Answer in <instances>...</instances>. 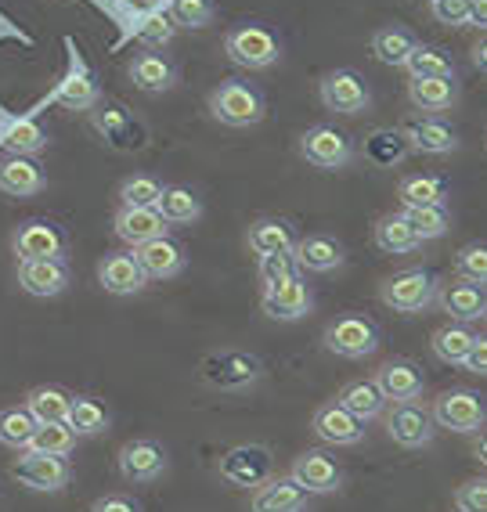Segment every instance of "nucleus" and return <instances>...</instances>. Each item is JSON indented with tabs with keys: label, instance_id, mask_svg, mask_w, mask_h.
I'll return each instance as SVG.
<instances>
[{
	"label": "nucleus",
	"instance_id": "obj_35",
	"mask_svg": "<svg viewBox=\"0 0 487 512\" xmlns=\"http://www.w3.org/2000/svg\"><path fill=\"white\" fill-rule=\"evenodd\" d=\"M336 401H340L350 415H358L361 422L379 419V415H383V408H386V397L379 394V386L372 383V379H350V383L340 390V397H336Z\"/></svg>",
	"mask_w": 487,
	"mask_h": 512
},
{
	"label": "nucleus",
	"instance_id": "obj_37",
	"mask_svg": "<svg viewBox=\"0 0 487 512\" xmlns=\"http://www.w3.org/2000/svg\"><path fill=\"white\" fill-rule=\"evenodd\" d=\"M376 246L390 256H405V253H415V249L423 246V238L412 231V224L405 220V213H386V217L376 224Z\"/></svg>",
	"mask_w": 487,
	"mask_h": 512
},
{
	"label": "nucleus",
	"instance_id": "obj_13",
	"mask_svg": "<svg viewBox=\"0 0 487 512\" xmlns=\"http://www.w3.org/2000/svg\"><path fill=\"white\" fill-rule=\"evenodd\" d=\"M116 462H120V476L127 480V484H152V480H159V476L166 473V466H170L166 448L152 437L127 440V444L120 448V458H116Z\"/></svg>",
	"mask_w": 487,
	"mask_h": 512
},
{
	"label": "nucleus",
	"instance_id": "obj_8",
	"mask_svg": "<svg viewBox=\"0 0 487 512\" xmlns=\"http://www.w3.org/2000/svg\"><path fill=\"white\" fill-rule=\"evenodd\" d=\"M318 98L336 116H361L372 105L368 80L358 69H332V73H325L322 83H318Z\"/></svg>",
	"mask_w": 487,
	"mask_h": 512
},
{
	"label": "nucleus",
	"instance_id": "obj_6",
	"mask_svg": "<svg viewBox=\"0 0 487 512\" xmlns=\"http://www.w3.org/2000/svg\"><path fill=\"white\" fill-rule=\"evenodd\" d=\"M91 127L102 134V141L112 152H123V156H134L148 145V130L120 101H98L91 109Z\"/></svg>",
	"mask_w": 487,
	"mask_h": 512
},
{
	"label": "nucleus",
	"instance_id": "obj_53",
	"mask_svg": "<svg viewBox=\"0 0 487 512\" xmlns=\"http://www.w3.org/2000/svg\"><path fill=\"white\" fill-rule=\"evenodd\" d=\"M91 512H145V509H141V502L134 494L112 491V494H102V498L91 505Z\"/></svg>",
	"mask_w": 487,
	"mask_h": 512
},
{
	"label": "nucleus",
	"instance_id": "obj_50",
	"mask_svg": "<svg viewBox=\"0 0 487 512\" xmlns=\"http://www.w3.org/2000/svg\"><path fill=\"white\" fill-rule=\"evenodd\" d=\"M293 275H304L300 264H296L293 253H267V256H257V278L260 285H275V282H285V278Z\"/></svg>",
	"mask_w": 487,
	"mask_h": 512
},
{
	"label": "nucleus",
	"instance_id": "obj_43",
	"mask_svg": "<svg viewBox=\"0 0 487 512\" xmlns=\"http://www.w3.org/2000/svg\"><path fill=\"white\" fill-rule=\"evenodd\" d=\"M29 451H40V455H55V458H69L76 451V433L69 422H44L33 440H29Z\"/></svg>",
	"mask_w": 487,
	"mask_h": 512
},
{
	"label": "nucleus",
	"instance_id": "obj_46",
	"mask_svg": "<svg viewBox=\"0 0 487 512\" xmlns=\"http://www.w3.org/2000/svg\"><path fill=\"white\" fill-rule=\"evenodd\" d=\"M405 220L412 224V231L423 242H430V238H441L451 231V213L448 206H415V210H405Z\"/></svg>",
	"mask_w": 487,
	"mask_h": 512
},
{
	"label": "nucleus",
	"instance_id": "obj_51",
	"mask_svg": "<svg viewBox=\"0 0 487 512\" xmlns=\"http://www.w3.org/2000/svg\"><path fill=\"white\" fill-rule=\"evenodd\" d=\"M430 11H433V19L441 22V26L462 29V26H469V11H473V0H433Z\"/></svg>",
	"mask_w": 487,
	"mask_h": 512
},
{
	"label": "nucleus",
	"instance_id": "obj_22",
	"mask_svg": "<svg viewBox=\"0 0 487 512\" xmlns=\"http://www.w3.org/2000/svg\"><path fill=\"white\" fill-rule=\"evenodd\" d=\"M311 509V494L289 480V476H271L260 487H253V502L249 512H307Z\"/></svg>",
	"mask_w": 487,
	"mask_h": 512
},
{
	"label": "nucleus",
	"instance_id": "obj_27",
	"mask_svg": "<svg viewBox=\"0 0 487 512\" xmlns=\"http://www.w3.org/2000/svg\"><path fill=\"white\" fill-rule=\"evenodd\" d=\"M112 228H116L120 242H127V246L138 249V246H145V242H152V238H163L170 224H166L159 210L120 206V210H116V217H112Z\"/></svg>",
	"mask_w": 487,
	"mask_h": 512
},
{
	"label": "nucleus",
	"instance_id": "obj_4",
	"mask_svg": "<svg viewBox=\"0 0 487 512\" xmlns=\"http://www.w3.org/2000/svg\"><path fill=\"white\" fill-rule=\"evenodd\" d=\"M264 375V361H260L253 350H213L203 361V379L213 386V390H224V394H239V390H249Z\"/></svg>",
	"mask_w": 487,
	"mask_h": 512
},
{
	"label": "nucleus",
	"instance_id": "obj_2",
	"mask_svg": "<svg viewBox=\"0 0 487 512\" xmlns=\"http://www.w3.org/2000/svg\"><path fill=\"white\" fill-rule=\"evenodd\" d=\"M224 55L239 69H271L282 58V40L264 22H239L224 33Z\"/></svg>",
	"mask_w": 487,
	"mask_h": 512
},
{
	"label": "nucleus",
	"instance_id": "obj_36",
	"mask_svg": "<svg viewBox=\"0 0 487 512\" xmlns=\"http://www.w3.org/2000/svg\"><path fill=\"white\" fill-rule=\"evenodd\" d=\"M26 408L33 412V419H37L40 426H44V422H65L69 419V408H73V394H69L65 386L44 383V386H37V390H29Z\"/></svg>",
	"mask_w": 487,
	"mask_h": 512
},
{
	"label": "nucleus",
	"instance_id": "obj_56",
	"mask_svg": "<svg viewBox=\"0 0 487 512\" xmlns=\"http://www.w3.org/2000/svg\"><path fill=\"white\" fill-rule=\"evenodd\" d=\"M469 26L487 29V0H473V11H469Z\"/></svg>",
	"mask_w": 487,
	"mask_h": 512
},
{
	"label": "nucleus",
	"instance_id": "obj_14",
	"mask_svg": "<svg viewBox=\"0 0 487 512\" xmlns=\"http://www.w3.org/2000/svg\"><path fill=\"white\" fill-rule=\"evenodd\" d=\"M386 433H390L394 444L415 451V448L433 444L437 422H433L430 408H423L419 401H405V404H394V412L386 415Z\"/></svg>",
	"mask_w": 487,
	"mask_h": 512
},
{
	"label": "nucleus",
	"instance_id": "obj_23",
	"mask_svg": "<svg viewBox=\"0 0 487 512\" xmlns=\"http://www.w3.org/2000/svg\"><path fill=\"white\" fill-rule=\"evenodd\" d=\"M405 138L412 152H423V156H448L459 148V130L451 127L444 116L412 119V123H405Z\"/></svg>",
	"mask_w": 487,
	"mask_h": 512
},
{
	"label": "nucleus",
	"instance_id": "obj_15",
	"mask_svg": "<svg viewBox=\"0 0 487 512\" xmlns=\"http://www.w3.org/2000/svg\"><path fill=\"white\" fill-rule=\"evenodd\" d=\"M289 480H296L307 494H332V491H340L343 487V469L329 451L307 448L293 458V466H289Z\"/></svg>",
	"mask_w": 487,
	"mask_h": 512
},
{
	"label": "nucleus",
	"instance_id": "obj_55",
	"mask_svg": "<svg viewBox=\"0 0 487 512\" xmlns=\"http://www.w3.org/2000/svg\"><path fill=\"white\" fill-rule=\"evenodd\" d=\"M163 0H123V8L134 11V15H148V11H159Z\"/></svg>",
	"mask_w": 487,
	"mask_h": 512
},
{
	"label": "nucleus",
	"instance_id": "obj_29",
	"mask_svg": "<svg viewBox=\"0 0 487 512\" xmlns=\"http://www.w3.org/2000/svg\"><path fill=\"white\" fill-rule=\"evenodd\" d=\"M408 101L426 116H441L459 105V76H433V80H412L408 83Z\"/></svg>",
	"mask_w": 487,
	"mask_h": 512
},
{
	"label": "nucleus",
	"instance_id": "obj_19",
	"mask_svg": "<svg viewBox=\"0 0 487 512\" xmlns=\"http://www.w3.org/2000/svg\"><path fill=\"white\" fill-rule=\"evenodd\" d=\"M69 51H73V44H69ZM55 101L62 105V109H73V112H91L94 105L102 101L98 80H94V73L87 69V62H83L76 51L69 55V73L62 76V83H58Z\"/></svg>",
	"mask_w": 487,
	"mask_h": 512
},
{
	"label": "nucleus",
	"instance_id": "obj_40",
	"mask_svg": "<svg viewBox=\"0 0 487 512\" xmlns=\"http://www.w3.org/2000/svg\"><path fill=\"white\" fill-rule=\"evenodd\" d=\"M40 430V422L33 419L26 404H11V408H0V444L4 448H15V451H26L33 433Z\"/></svg>",
	"mask_w": 487,
	"mask_h": 512
},
{
	"label": "nucleus",
	"instance_id": "obj_24",
	"mask_svg": "<svg viewBox=\"0 0 487 512\" xmlns=\"http://www.w3.org/2000/svg\"><path fill=\"white\" fill-rule=\"evenodd\" d=\"M73 275L65 260H19V285L29 296H62Z\"/></svg>",
	"mask_w": 487,
	"mask_h": 512
},
{
	"label": "nucleus",
	"instance_id": "obj_39",
	"mask_svg": "<svg viewBox=\"0 0 487 512\" xmlns=\"http://www.w3.org/2000/svg\"><path fill=\"white\" fill-rule=\"evenodd\" d=\"M473 339H477V332L469 329V325H462V321H448V325H441V329L433 332V354L441 357L444 365H462L469 354V347H473Z\"/></svg>",
	"mask_w": 487,
	"mask_h": 512
},
{
	"label": "nucleus",
	"instance_id": "obj_17",
	"mask_svg": "<svg viewBox=\"0 0 487 512\" xmlns=\"http://www.w3.org/2000/svg\"><path fill=\"white\" fill-rule=\"evenodd\" d=\"M260 307H264L267 318H275V321L307 318V314H311V307H314L311 285L304 282V275H293V278H285V282L264 285Z\"/></svg>",
	"mask_w": 487,
	"mask_h": 512
},
{
	"label": "nucleus",
	"instance_id": "obj_32",
	"mask_svg": "<svg viewBox=\"0 0 487 512\" xmlns=\"http://www.w3.org/2000/svg\"><path fill=\"white\" fill-rule=\"evenodd\" d=\"M412 156V145L405 138V127H379L365 138V159L379 170H394Z\"/></svg>",
	"mask_w": 487,
	"mask_h": 512
},
{
	"label": "nucleus",
	"instance_id": "obj_28",
	"mask_svg": "<svg viewBox=\"0 0 487 512\" xmlns=\"http://www.w3.org/2000/svg\"><path fill=\"white\" fill-rule=\"evenodd\" d=\"M0 192L29 199V195L44 192V170L33 156H4L0 159Z\"/></svg>",
	"mask_w": 487,
	"mask_h": 512
},
{
	"label": "nucleus",
	"instance_id": "obj_34",
	"mask_svg": "<svg viewBox=\"0 0 487 512\" xmlns=\"http://www.w3.org/2000/svg\"><path fill=\"white\" fill-rule=\"evenodd\" d=\"M156 210L163 213L166 224H195V220L203 217V199L192 192V188H184V184H163V195H159Z\"/></svg>",
	"mask_w": 487,
	"mask_h": 512
},
{
	"label": "nucleus",
	"instance_id": "obj_49",
	"mask_svg": "<svg viewBox=\"0 0 487 512\" xmlns=\"http://www.w3.org/2000/svg\"><path fill=\"white\" fill-rule=\"evenodd\" d=\"M217 15V4L213 0H174L170 4V19L174 26L184 29H206Z\"/></svg>",
	"mask_w": 487,
	"mask_h": 512
},
{
	"label": "nucleus",
	"instance_id": "obj_21",
	"mask_svg": "<svg viewBox=\"0 0 487 512\" xmlns=\"http://www.w3.org/2000/svg\"><path fill=\"white\" fill-rule=\"evenodd\" d=\"M134 256H138L141 271H145V278H156V282H166V278H177L188 267V253H184V246L177 242V238L163 235V238H152V242H145V246L134 249Z\"/></svg>",
	"mask_w": 487,
	"mask_h": 512
},
{
	"label": "nucleus",
	"instance_id": "obj_10",
	"mask_svg": "<svg viewBox=\"0 0 487 512\" xmlns=\"http://www.w3.org/2000/svg\"><path fill=\"white\" fill-rule=\"evenodd\" d=\"M271 469H275V458L264 444H235V448L224 451L221 458V480L231 487H260L264 480H271Z\"/></svg>",
	"mask_w": 487,
	"mask_h": 512
},
{
	"label": "nucleus",
	"instance_id": "obj_30",
	"mask_svg": "<svg viewBox=\"0 0 487 512\" xmlns=\"http://www.w3.org/2000/svg\"><path fill=\"white\" fill-rule=\"evenodd\" d=\"M300 271H314V275H329L343 264V242L332 235H307L296 242L293 249Z\"/></svg>",
	"mask_w": 487,
	"mask_h": 512
},
{
	"label": "nucleus",
	"instance_id": "obj_26",
	"mask_svg": "<svg viewBox=\"0 0 487 512\" xmlns=\"http://www.w3.org/2000/svg\"><path fill=\"white\" fill-rule=\"evenodd\" d=\"M130 83L145 94H163L177 83V62L163 51H141L130 62Z\"/></svg>",
	"mask_w": 487,
	"mask_h": 512
},
{
	"label": "nucleus",
	"instance_id": "obj_45",
	"mask_svg": "<svg viewBox=\"0 0 487 512\" xmlns=\"http://www.w3.org/2000/svg\"><path fill=\"white\" fill-rule=\"evenodd\" d=\"M163 181L152 174H134L120 184V206H138V210H156Z\"/></svg>",
	"mask_w": 487,
	"mask_h": 512
},
{
	"label": "nucleus",
	"instance_id": "obj_18",
	"mask_svg": "<svg viewBox=\"0 0 487 512\" xmlns=\"http://www.w3.org/2000/svg\"><path fill=\"white\" fill-rule=\"evenodd\" d=\"M311 430L318 440L332 444V448H358L365 440V422L358 415H350L340 401H325L311 419Z\"/></svg>",
	"mask_w": 487,
	"mask_h": 512
},
{
	"label": "nucleus",
	"instance_id": "obj_16",
	"mask_svg": "<svg viewBox=\"0 0 487 512\" xmlns=\"http://www.w3.org/2000/svg\"><path fill=\"white\" fill-rule=\"evenodd\" d=\"M372 383L379 386V394H383L386 401L405 404V401H419V397H423L426 375H423V368L415 365V361H408V357H390V361H383V365L376 368Z\"/></svg>",
	"mask_w": 487,
	"mask_h": 512
},
{
	"label": "nucleus",
	"instance_id": "obj_11",
	"mask_svg": "<svg viewBox=\"0 0 487 512\" xmlns=\"http://www.w3.org/2000/svg\"><path fill=\"white\" fill-rule=\"evenodd\" d=\"M15 256L19 260H65L69 256V235L65 228H58L55 220H26L15 231Z\"/></svg>",
	"mask_w": 487,
	"mask_h": 512
},
{
	"label": "nucleus",
	"instance_id": "obj_44",
	"mask_svg": "<svg viewBox=\"0 0 487 512\" xmlns=\"http://www.w3.org/2000/svg\"><path fill=\"white\" fill-rule=\"evenodd\" d=\"M47 141L51 138H47V130L40 127L37 119H19V123L4 134L0 145L8 148L11 156H37V152H44L47 148Z\"/></svg>",
	"mask_w": 487,
	"mask_h": 512
},
{
	"label": "nucleus",
	"instance_id": "obj_47",
	"mask_svg": "<svg viewBox=\"0 0 487 512\" xmlns=\"http://www.w3.org/2000/svg\"><path fill=\"white\" fill-rule=\"evenodd\" d=\"M455 275L466 278V282L487 285V242L484 238L466 242V246L455 253Z\"/></svg>",
	"mask_w": 487,
	"mask_h": 512
},
{
	"label": "nucleus",
	"instance_id": "obj_48",
	"mask_svg": "<svg viewBox=\"0 0 487 512\" xmlns=\"http://www.w3.org/2000/svg\"><path fill=\"white\" fill-rule=\"evenodd\" d=\"M174 33H177V26L166 11H148V15H141L138 40L145 44V51H163V47L174 40Z\"/></svg>",
	"mask_w": 487,
	"mask_h": 512
},
{
	"label": "nucleus",
	"instance_id": "obj_33",
	"mask_svg": "<svg viewBox=\"0 0 487 512\" xmlns=\"http://www.w3.org/2000/svg\"><path fill=\"white\" fill-rule=\"evenodd\" d=\"M448 192L451 184L441 174H408L397 184V199H401L405 210H415V206H448Z\"/></svg>",
	"mask_w": 487,
	"mask_h": 512
},
{
	"label": "nucleus",
	"instance_id": "obj_52",
	"mask_svg": "<svg viewBox=\"0 0 487 512\" xmlns=\"http://www.w3.org/2000/svg\"><path fill=\"white\" fill-rule=\"evenodd\" d=\"M455 505L459 512H487V480H466L455 487Z\"/></svg>",
	"mask_w": 487,
	"mask_h": 512
},
{
	"label": "nucleus",
	"instance_id": "obj_54",
	"mask_svg": "<svg viewBox=\"0 0 487 512\" xmlns=\"http://www.w3.org/2000/svg\"><path fill=\"white\" fill-rule=\"evenodd\" d=\"M466 372H477V375H487V336H477L473 339V347H469L466 361H462Z\"/></svg>",
	"mask_w": 487,
	"mask_h": 512
},
{
	"label": "nucleus",
	"instance_id": "obj_31",
	"mask_svg": "<svg viewBox=\"0 0 487 512\" xmlns=\"http://www.w3.org/2000/svg\"><path fill=\"white\" fill-rule=\"evenodd\" d=\"M246 242L257 256H267V253H293L300 238H296V228L285 217H260L249 224Z\"/></svg>",
	"mask_w": 487,
	"mask_h": 512
},
{
	"label": "nucleus",
	"instance_id": "obj_12",
	"mask_svg": "<svg viewBox=\"0 0 487 512\" xmlns=\"http://www.w3.org/2000/svg\"><path fill=\"white\" fill-rule=\"evenodd\" d=\"M15 480L26 484L29 491H65V487L73 484V466L65 462V458H55V455H40V451H22L15 458V466H11Z\"/></svg>",
	"mask_w": 487,
	"mask_h": 512
},
{
	"label": "nucleus",
	"instance_id": "obj_38",
	"mask_svg": "<svg viewBox=\"0 0 487 512\" xmlns=\"http://www.w3.org/2000/svg\"><path fill=\"white\" fill-rule=\"evenodd\" d=\"M415 33L408 26H379L376 37H372V55L379 58L383 65H405L408 55L415 51Z\"/></svg>",
	"mask_w": 487,
	"mask_h": 512
},
{
	"label": "nucleus",
	"instance_id": "obj_59",
	"mask_svg": "<svg viewBox=\"0 0 487 512\" xmlns=\"http://www.w3.org/2000/svg\"><path fill=\"white\" fill-rule=\"evenodd\" d=\"M430 4H433V0H430Z\"/></svg>",
	"mask_w": 487,
	"mask_h": 512
},
{
	"label": "nucleus",
	"instance_id": "obj_41",
	"mask_svg": "<svg viewBox=\"0 0 487 512\" xmlns=\"http://www.w3.org/2000/svg\"><path fill=\"white\" fill-rule=\"evenodd\" d=\"M69 426H73L76 437H98L112 426V415L98 397H73V408H69Z\"/></svg>",
	"mask_w": 487,
	"mask_h": 512
},
{
	"label": "nucleus",
	"instance_id": "obj_57",
	"mask_svg": "<svg viewBox=\"0 0 487 512\" xmlns=\"http://www.w3.org/2000/svg\"><path fill=\"white\" fill-rule=\"evenodd\" d=\"M473 65H477L480 73H487V40H480V44L473 47Z\"/></svg>",
	"mask_w": 487,
	"mask_h": 512
},
{
	"label": "nucleus",
	"instance_id": "obj_7",
	"mask_svg": "<svg viewBox=\"0 0 487 512\" xmlns=\"http://www.w3.org/2000/svg\"><path fill=\"white\" fill-rule=\"evenodd\" d=\"M383 343V332L368 314H340L325 329V350H332L336 357H347V361H361V357H372Z\"/></svg>",
	"mask_w": 487,
	"mask_h": 512
},
{
	"label": "nucleus",
	"instance_id": "obj_5",
	"mask_svg": "<svg viewBox=\"0 0 487 512\" xmlns=\"http://www.w3.org/2000/svg\"><path fill=\"white\" fill-rule=\"evenodd\" d=\"M430 415L437 422V430L480 433L487 422V397H480L477 390H466V386H455V390L433 397Z\"/></svg>",
	"mask_w": 487,
	"mask_h": 512
},
{
	"label": "nucleus",
	"instance_id": "obj_20",
	"mask_svg": "<svg viewBox=\"0 0 487 512\" xmlns=\"http://www.w3.org/2000/svg\"><path fill=\"white\" fill-rule=\"evenodd\" d=\"M437 303L441 311L451 314V321H462V325H473V321L487 318V289L477 282H466V278H455L451 285L437 289Z\"/></svg>",
	"mask_w": 487,
	"mask_h": 512
},
{
	"label": "nucleus",
	"instance_id": "obj_9",
	"mask_svg": "<svg viewBox=\"0 0 487 512\" xmlns=\"http://www.w3.org/2000/svg\"><path fill=\"white\" fill-rule=\"evenodd\" d=\"M300 156L318 170H343L354 159V141L347 130L332 127V123H314L300 138Z\"/></svg>",
	"mask_w": 487,
	"mask_h": 512
},
{
	"label": "nucleus",
	"instance_id": "obj_25",
	"mask_svg": "<svg viewBox=\"0 0 487 512\" xmlns=\"http://www.w3.org/2000/svg\"><path fill=\"white\" fill-rule=\"evenodd\" d=\"M98 282H102V289L112 296H134L145 289L148 278L134 253H109L102 264H98Z\"/></svg>",
	"mask_w": 487,
	"mask_h": 512
},
{
	"label": "nucleus",
	"instance_id": "obj_3",
	"mask_svg": "<svg viewBox=\"0 0 487 512\" xmlns=\"http://www.w3.org/2000/svg\"><path fill=\"white\" fill-rule=\"evenodd\" d=\"M437 289L441 282L430 267H405L379 285V300L394 314H423L437 300Z\"/></svg>",
	"mask_w": 487,
	"mask_h": 512
},
{
	"label": "nucleus",
	"instance_id": "obj_1",
	"mask_svg": "<svg viewBox=\"0 0 487 512\" xmlns=\"http://www.w3.org/2000/svg\"><path fill=\"white\" fill-rule=\"evenodd\" d=\"M210 116L224 127H257L267 116V98L257 83L235 76L210 91Z\"/></svg>",
	"mask_w": 487,
	"mask_h": 512
},
{
	"label": "nucleus",
	"instance_id": "obj_42",
	"mask_svg": "<svg viewBox=\"0 0 487 512\" xmlns=\"http://www.w3.org/2000/svg\"><path fill=\"white\" fill-rule=\"evenodd\" d=\"M408 76L412 80H433V76H451L455 80V62H451L448 51H441V47H430V44H415V51L408 55L405 62Z\"/></svg>",
	"mask_w": 487,
	"mask_h": 512
},
{
	"label": "nucleus",
	"instance_id": "obj_58",
	"mask_svg": "<svg viewBox=\"0 0 487 512\" xmlns=\"http://www.w3.org/2000/svg\"><path fill=\"white\" fill-rule=\"evenodd\" d=\"M477 458H480V466H487V433H480V440H477Z\"/></svg>",
	"mask_w": 487,
	"mask_h": 512
}]
</instances>
